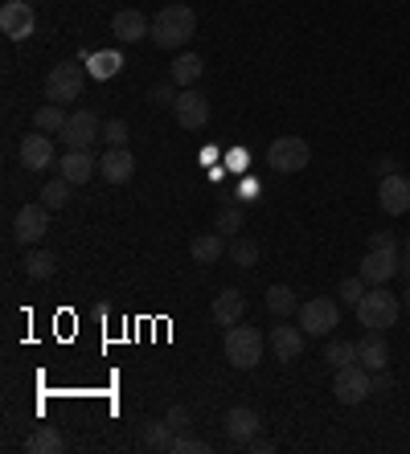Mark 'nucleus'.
<instances>
[{
	"mask_svg": "<svg viewBox=\"0 0 410 454\" xmlns=\"http://www.w3.org/2000/svg\"><path fill=\"white\" fill-rule=\"evenodd\" d=\"M99 172V160L91 152H66L58 160V176H66L70 184H91V176Z\"/></svg>",
	"mask_w": 410,
	"mask_h": 454,
	"instance_id": "obj_20",
	"label": "nucleus"
},
{
	"mask_svg": "<svg viewBox=\"0 0 410 454\" xmlns=\"http://www.w3.org/2000/svg\"><path fill=\"white\" fill-rule=\"evenodd\" d=\"M33 29H37V17H33L29 0H4V4H0V33H4L9 42H25Z\"/></svg>",
	"mask_w": 410,
	"mask_h": 454,
	"instance_id": "obj_10",
	"label": "nucleus"
},
{
	"mask_svg": "<svg viewBox=\"0 0 410 454\" xmlns=\"http://www.w3.org/2000/svg\"><path fill=\"white\" fill-rule=\"evenodd\" d=\"M103 139H107V148H128V123L123 119L103 123Z\"/></svg>",
	"mask_w": 410,
	"mask_h": 454,
	"instance_id": "obj_35",
	"label": "nucleus"
},
{
	"mask_svg": "<svg viewBox=\"0 0 410 454\" xmlns=\"http://www.w3.org/2000/svg\"><path fill=\"white\" fill-rule=\"evenodd\" d=\"M333 393L341 405H361L374 397V372L357 360V364H345V369H336V380H333Z\"/></svg>",
	"mask_w": 410,
	"mask_h": 454,
	"instance_id": "obj_4",
	"label": "nucleus"
},
{
	"mask_svg": "<svg viewBox=\"0 0 410 454\" xmlns=\"http://www.w3.org/2000/svg\"><path fill=\"white\" fill-rule=\"evenodd\" d=\"M54 270H58V258L50 250H29L25 254V278L45 283V278H54Z\"/></svg>",
	"mask_w": 410,
	"mask_h": 454,
	"instance_id": "obj_25",
	"label": "nucleus"
},
{
	"mask_svg": "<svg viewBox=\"0 0 410 454\" xmlns=\"http://www.w3.org/2000/svg\"><path fill=\"white\" fill-rule=\"evenodd\" d=\"M398 250H369L357 266V275L366 278V286H386L390 278H398Z\"/></svg>",
	"mask_w": 410,
	"mask_h": 454,
	"instance_id": "obj_12",
	"label": "nucleus"
},
{
	"mask_svg": "<svg viewBox=\"0 0 410 454\" xmlns=\"http://www.w3.org/2000/svg\"><path fill=\"white\" fill-rule=\"evenodd\" d=\"M242 222H247V213L238 209V205H222V209L214 213V225H217V233H230V238H234V233L242 230Z\"/></svg>",
	"mask_w": 410,
	"mask_h": 454,
	"instance_id": "obj_32",
	"label": "nucleus"
},
{
	"mask_svg": "<svg viewBox=\"0 0 410 454\" xmlns=\"http://www.w3.org/2000/svg\"><path fill=\"white\" fill-rule=\"evenodd\" d=\"M296 316H300L304 336H333L336 324H341V307H336L333 299L316 295V299H308V303H300Z\"/></svg>",
	"mask_w": 410,
	"mask_h": 454,
	"instance_id": "obj_5",
	"label": "nucleus"
},
{
	"mask_svg": "<svg viewBox=\"0 0 410 454\" xmlns=\"http://www.w3.org/2000/svg\"><path fill=\"white\" fill-rule=\"evenodd\" d=\"M70 189H75V184H70L66 176L50 180V184L42 189V205H45V209H62V205L70 201Z\"/></svg>",
	"mask_w": 410,
	"mask_h": 454,
	"instance_id": "obj_31",
	"label": "nucleus"
},
{
	"mask_svg": "<svg viewBox=\"0 0 410 454\" xmlns=\"http://www.w3.org/2000/svg\"><path fill=\"white\" fill-rule=\"evenodd\" d=\"M267 344H271V352H275V360L292 364V360L304 352V328H288V319H283L280 328H271Z\"/></svg>",
	"mask_w": 410,
	"mask_h": 454,
	"instance_id": "obj_19",
	"label": "nucleus"
},
{
	"mask_svg": "<svg viewBox=\"0 0 410 454\" xmlns=\"http://www.w3.org/2000/svg\"><path fill=\"white\" fill-rule=\"evenodd\" d=\"M222 352H226V360L234 369H255L263 360V332L247 328V324H234V328H226V336H222Z\"/></svg>",
	"mask_w": 410,
	"mask_h": 454,
	"instance_id": "obj_3",
	"label": "nucleus"
},
{
	"mask_svg": "<svg viewBox=\"0 0 410 454\" xmlns=\"http://www.w3.org/2000/svg\"><path fill=\"white\" fill-rule=\"evenodd\" d=\"M336 295L345 299L349 307H357V303H361V295H366V278H361V275L341 278V286H336Z\"/></svg>",
	"mask_w": 410,
	"mask_h": 454,
	"instance_id": "obj_34",
	"label": "nucleus"
},
{
	"mask_svg": "<svg viewBox=\"0 0 410 454\" xmlns=\"http://www.w3.org/2000/svg\"><path fill=\"white\" fill-rule=\"evenodd\" d=\"M394 172H398V160H394V156H382L378 160V164H374V176H394Z\"/></svg>",
	"mask_w": 410,
	"mask_h": 454,
	"instance_id": "obj_39",
	"label": "nucleus"
},
{
	"mask_svg": "<svg viewBox=\"0 0 410 454\" xmlns=\"http://www.w3.org/2000/svg\"><path fill=\"white\" fill-rule=\"evenodd\" d=\"M378 205L386 217H402L410 209V176L394 172V176H382L378 180Z\"/></svg>",
	"mask_w": 410,
	"mask_h": 454,
	"instance_id": "obj_13",
	"label": "nucleus"
},
{
	"mask_svg": "<svg viewBox=\"0 0 410 454\" xmlns=\"http://www.w3.org/2000/svg\"><path fill=\"white\" fill-rule=\"evenodd\" d=\"M369 250H398L394 230H374V233H369Z\"/></svg>",
	"mask_w": 410,
	"mask_h": 454,
	"instance_id": "obj_37",
	"label": "nucleus"
},
{
	"mask_svg": "<svg viewBox=\"0 0 410 454\" xmlns=\"http://www.w3.org/2000/svg\"><path fill=\"white\" fill-rule=\"evenodd\" d=\"M209 316H214L217 328H234V324H242V316H247V299H242V291H234V286L217 291Z\"/></svg>",
	"mask_w": 410,
	"mask_h": 454,
	"instance_id": "obj_16",
	"label": "nucleus"
},
{
	"mask_svg": "<svg viewBox=\"0 0 410 454\" xmlns=\"http://www.w3.org/2000/svg\"><path fill=\"white\" fill-rule=\"evenodd\" d=\"M390 389H394V377H390L386 369L374 372V393H390Z\"/></svg>",
	"mask_w": 410,
	"mask_h": 454,
	"instance_id": "obj_40",
	"label": "nucleus"
},
{
	"mask_svg": "<svg viewBox=\"0 0 410 454\" xmlns=\"http://www.w3.org/2000/svg\"><path fill=\"white\" fill-rule=\"evenodd\" d=\"M62 446H66V438L58 426H37V430L25 438V450L29 454H58Z\"/></svg>",
	"mask_w": 410,
	"mask_h": 454,
	"instance_id": "obj_24",
	"label": "nucleus"
},
{
	"mask_svg": "<svg viewBox=\"0 0 410 454\" xmlns=\"http://www.w3.org/2000/svg\"><path fill=\"white\" fill-rule=\"evenodd\" d=\"M144 446L148 450H173V426L164 422H148V430H144Z\"/></svg>",
	"mask_w": 410,
	"mask_h": 454,
	"instance_id": "obj_30",
	"label": "nucleus"
},
{
	"mask_svg": "<svg viewBox=\"0 0 410 454\" xmlns=\"http://www.w3.org/2000/svg\"><path fill=\"white\" fill-rule=\"evenodd\" d=\"M205 450H209V442H201L197 434L181 430V434L173 438V450H169V454H205Z\"/></svg>",
	"mask_w": 410,
	"mask_h": 454,
	"instance_id": "obj_33",
	"label": "nucleus"
},
{
	"mask_svg": "<svg viewBox=\"0 0 410 454\" xmlns=\"http://www.w3.org/2000/svg\"><path fill=\"white\" fill-rule=\"evenodd\" d=\"M263 303H267V311H271L275 319H292L296 311H300V299H296V291H292V286H283V283L267 286Z\"/></svg>",
	"mask_w": 410,
	"mask_h": 454,
	"instance_id": "obj_23",
	"label": "nucleus"
},
{
	"mask_svg": "<svg viewBox=\"0 0 410 454\" xmlns=\"http://www.w3.org/2000/svg\"><path fill=\"white\" fill-rule=\"evenodd\" d=\"M197 33V12L189 4H164L156 17H152V42L156 50H181L189 37Z\"/></svg>",
	"mask_w": 410,
	"mask_h": 454,
	"instance_id": "obj_1",
	"label": "nucleus"
},
{
	"mask_svg": "<svg viewBox=\"0 0 410 454\" xmlns=\"http://www.w3.org/2000/svg\"><path fill=\"white\" fill-rule=\"evenodd\" d=\"M230 246L222 242V233H197L193 242H189V258L193 262H201V266H214V262H222V254H226Z\"/></svg>",
	"mask_w": 410,
	"mask_h": 454,
	"instance_id": "obj_21",
	"label": "nucleus"
},
{
	"mask_svg": "<svg viewBox=\"0 0 410 454\" xmlns=\"http://www.w3.org/2000/svg\"><path fill=\"white\" fill-rule=\"evenodd\" d=\"M353 311H357V324H361L366 332H382V328H394V324H398L402 299L390 295L386 286H369Z\"/></svg>",
	"mask_w": 410,
	"mask_h": 454,
	"instance_id": "obj_2",
	"label": "nucleus"
},
{
	"mask_svg": "<svg viewBox=\"0 0 410 454\" xmlns=\"http://www.w3.org/2000/svg\"><path fill=\"white\" fill-rule=\"evenodd\" d=\"M402 307L410 311V278H406V295H402Z\"/></svg>",
	"mask_w": 410,
	"mask_h": 454,
	"instance_id": "obj_44",
	"label": "nucleus"
},
{
	"mask_svg": "<svg viewBox=\"0 0 410 454\" xmlns=\"http://www.w3.org/2000/svg\"><path fill=\"white\" fill-rule=\"evenodd\" d=\"M87 86V74L78 62H58L50 74H45V98L50 103H75Z\"/></svg>",
	"mask_w": 410,
	"mask_h": 454,
	"instance_id": "obj_6",
	"label": "nucleus"
},
{
	"mask_svg": "<svg viewBox=\"0 0 410 454\" xmlns=\"http://www.w3.org/2000/svg\"><path fill=\"white\" fill-rule=\"evenodd\" d=\"M242 201H259V180H242Z\"/></svg>",
	"mask_w": 410,
	"mask_h": 454,
	"instance_id": "obj_41",
	"label": "nucleus"
},
{
	"mask_svg": "<svg viewBox=\"0 0 410 454\" xmlns=\"http://www.w3.org/2000/svg\"><path fill=\"white\" fill-rule=\"evenodd\" d=\"M226 258L234 266H242V270H250V266L259 262V242H250V238H234L226 250Z\"/></svg>",
	"mask_w": 410,
	"mask_h": 454,
	"instance_id": "obj_28",
	"label": "nucleus"
},
{
	"mask_svg": "<svg viewBox=\"0 0 410 454\" xmlns=\"http://www.w3.org/2000/svg\"><path fill=\"white\" fill-rule=\"evenodd\" d=\"M50 233V209L45 205H21L12 217V238L21 246H37Z\"/></svg>",
	"mask_w": 410,
	"mask_h": 454,
	"instance_id": "obj_11",
	"label": "nucleus"
},
{
	"mask_svg": "<svg viewBox=\"0 0 410 454\" xmlns=\"http://www.w3.org/2000/svg\"><path fill=\"white\" fill-rule=\"evenodd\" d=\"M324 360H328L333 369L357 364V344H353V340H328V348H324Z\"/></svg>",
	"mask_w": 410,
	"mask_h": 454,
	"instance_id": "obj_29",
	"label": "nucleus"
},
{
	"mask_svg": "<svg viewBox=\"0 0 410 454\" xmlns=\"http://www.w3.org/2000/svg\"><path fill=\"white\" fill-rule=\"evenodd\" d=\"M164 422L173 426V430H189V410H185V405H169Z\"/></svg>",
	"mask_w": 410,
	"mask_h": 454,
	"instance_id": "obj_38",
	"label": "nucleus"
},
{
	"mask_svg": "<svg viewBox=\"0 0 410 454\" xmlns=\"http://www.w3.org/2000/svg\"><path fill=\"white\" fill-rule=\"evenodd\" d=\"M99 136H103V123H99L95 111H75L58 139L66 144V152H91V144H95Z\"/></svg>",
	"mask_w": 410,
	"mask_h": 454,
	"instance_id": "obj_8",
	"label": "nucleus"
},
{
	"mask_svg": "<svg viewBox=\"0 0 410 454\" xmlns=\"http://www.w3.org/2000/svg\"><path fill=\"white\" fill-rule=\"evenodd\" d=\"M308 160H312V148H308V139H300V136H280V139H271L267 164H271L275 172H304V168H308Z\"/></svg>",
	"mask_w": 410,
	"mask_h": 454,
	"instance_id": "obj_7",
	"label": "nucleus"
},
{
	"mask_svg": "<svg viewBox=\"0 0 410 454\" xmlns=\"http://www.w3.org/2000/svg\"><path fill=\"white\" fill-rule=\"evenodd\" d=\"M406 250H410V238H406Z\"/></svg>",
	"mask_w": 410,
	"mask_h": 454,
	"instance_id": "obj_45",
	"label": "nucleus"
},
{
	"mask_svg": "<svg viewBox=\"0 0 410 454\" xmlns=\"http://www.w3.org/2000/svg\"><path fill=\"white\" fill-rule=\"evenodd\" d=\"M111 33H115V42L136 45V42H144V37L152 33V21L144 17L140 9H123V12H115V21H111Z\"/></svg>",
	"mask_w": 410,
	"mask_h": 454,
	"instance_id": "obj_17",
	"label": "nucleus"
},
{
	"mask_svg": "<svg viewBox=\"0 0 410 454\" xmlns=\"http://www.w3.org/2000/svg\"><path fill=\"white\" fill-rule=\"evenodd\" d=\"M29 4H33V0H29Z\"/></svg>",
	"mask_w": 410,
	"mask_h": 454,
	"instance_id": "obj_46",
	"label": "nucleus"
},
{
	"mask_svg": "<svg viewBox=\"0 0 410 454\" xmlns=\"http://www.w3.org/2000/svg\"><path fill=\"white\" fill-rule=\"evenodd\" d=\"M17 156H21V164L29 172H42L54 164V139L45 136V131H33V136L21 139V148H17Z\"/></svg>",
	"mask_w": 410,
	"mask_h": 454,
	"instance_id": "obj_15",
	"label": "nucleus"
},
{
	"mask_svg": "<svg viewBox=\"0 0 410 454\" xmlns=\"http://www.w3.org/2000/svg\"><path fill=\"white\" fill-rule=\"evenodd\" d=\"M66 123H70V115L62 111V103H45V106H37V115H33V127H37V131H45V136H50V131H58V136H62Z\"/></svg>",
	"mask_w": 410,
	"mask_h": 454,
	"instance_id": "obj_26",
	"label": "nucleus"
},
{
	"mask_svg": "<svg viewBox=\"0 0 410 454\" xmlns=\"http://www.w3.org/2000/svg\"><path fill=\"white\" fill-rule=\"evenodd\" d=\"M357 360L366 364L369 372H382L390 364V348H386V340L378 336V332H369L366 340H357Z\"/></svg>",
	"mask_w": 410,
	"mask_h": 454,
	"instance_id": "obj_22",
	"label": "nucleus"
},
{
	"mask_svg": "<svg viewBox=\"0 0 410 454\" xmlns=\"http://www.w3.org/2000/svg\"><path fill=\"white\" fill-rule=\"evenodd\" d=\"M398 275H402V278H410V250L402 254V262H398Z\"/></svg>",
	"mask_w": 410,
	"mask_h": 454,
	"instance_id": "obj_43",
	"label": "nucleus"
},
{
	"mask_svg": "<svg viewBox=\"0 0 410 454\" xmlns=\"http://www.w3.org/2000/svg\"><path fill=\"white\" fill-rule=\"evenodd\" d=\"M250 450H255V454H271V450H275V442H267V438H259V434H255V438H250Z\"/></svg>",
	"mask_w": 410,
	"mask_h": 454,
	"instance_id": "obj_42",
	"label": "nucleus"
},
{
	"mask_svg": "<svg viewBox=\"0 0 410 454\" xmlns=\"http://www.w3.org/2000/svg\"><path fill=\"white\" fill-rule=\"evenodd\" d=\"M201 70H205V62L197 58V53H181L173 62V82L177 86H193L197 78H201Z\"/></svg>",
	"mask_w": 410,
	"mask_h": 454,
	"instance_id": "obj_27",
	"label": "nucleus"
},
{
	"mask_svg": "<svg viewBox=\"0 0 410 454\" xmlns=\"http://www.w3.org/2000/svg\"><path fill=\"white\" fill-rule=\"evenodd\" d=\"M173 115H177L181 131H201V127L209 123V98H205L201 90H193V86H185L173 103Z\"/></svg>",
	"mask_w": 410,
	"mask_h": 454,
	"instance_id": "obj_9",
	"label": "nucleus"
},
{
	"mask_svg": "<svg viewBox=\"0 0 410 454\" xmlns=\"http://www.w3.org/2000/svg\"><path fill=\"white\" fill-rule=\"evenodd\" d=\"M222 430H226V438L234 446H250V438L259 434V413L250 410V405H234V410H226V418H222Z\"/></svg>",
	"mask_w": 410,
	"mask_h": 454,
	"instance_id": "obj_14",
	"label": "nucleus"
},
{
	"mask_svg": "<svg viewBox=\"0 0 410 454\" xmlns=\"http://www.w3.org/2000/svg\"><path fill=\"white\" fill-rule=\"evenodd\" d=\"M177 82H161V86H152L148 90V103L152 106H173L177 103V90H173Z\"/></svg>",
	"mask_w": 410,
	"mask_h": 454,
	"instance_id": "obj_36",
	"label": "nucleus"
},
{
	"mask_svg": "<svg viewBox=\"0 0 410 454\" xmlns=\"http://www.w3.org/2000/svg\"><path fill=\"white\" fill-rule=\"evenodd\" d=\"M99 176L111 184H128L136 176V156L128 148H107V156L99 160Z\"/></svg>",
	"mask_w": 410,
	"mask_h": 454,
	"instance_id": "obj_18",
	"label": "nucleus"
}]
</instances>
